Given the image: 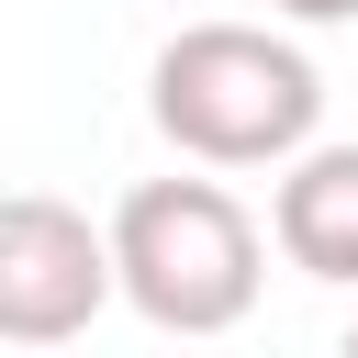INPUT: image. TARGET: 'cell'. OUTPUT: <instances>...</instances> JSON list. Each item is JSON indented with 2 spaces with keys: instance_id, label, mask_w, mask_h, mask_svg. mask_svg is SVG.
Listing matches in <instances>:
<instances>
[{
  "instance_id": "6da1fadb",
  "label": "cell",
  "mask_w": 358,
  "mask_h": 358,
  "mask_svg": "<svg viewBox=\"0 0 358 358\" xmlns=\"http://www.w3.org/2000/svg\"><path fill=\"white\" fill-rule=\"evenodd\" d=\"M145 112L190 168H291L324 123V67L268 22H190L157 45Z\"/></svg>"
},
{
  "instance_id": "277c9868",
  "label": "cell",
  "mask_w": 358,
  "mask_h": 358,
  "mask_svg": "<svg viewBox=\"0 0 358 358\" xmlns=\"http://www.w3.org/2000/svg\"><path fill=\"white\" fill-rule=\"evenodd\" d=\"M268 246L302 280L358 291V145H302L268 190Z\"/></svg>"
},
{
  "instance_id": "3957f363",
  "label": "cell",
  "mask_w": 358,
  "mask_h": 358,
  "mask_svg": "<svg viewBox=\"0 0 358 358\" xmlns=\"http://www.w3.org/2000/svg\"><path fill=\"white\" fill-rule=\"evenodd\" d=\"M112 291H123V257H112V235H90V213H67L56 190L0 201V336L11 347L78 336Z\"/></svg>"
},
{
  "instance_id": "7a4b0ae2",
  "label": "cell",
  "mask_w": 358,
  "mask_h": 358,
  "mask_svg": "<svg viewBox=\"0 0 358 358\" xmlns=\"http://www.w3.org/2000/svg\"><path fill=\"white\" fill-rule=\"evenodd\" d=\"M112 257H123V302L157 336H235L257 313V224L224 179H134L112 201Z\"/></svg>"
},
{
  "instance_id": "5b68a950",
  "label": "cell",
  "mask_w": 358,
  "mask_h": 358,
  "mask_svg": "<svg viewBox=\"0 0 358 358\" xmlns=\"http://www.w3.org/2000/svg\"><path fill=\"white\" fill-rule=\"evenodd\" d=\"M268 11H291V22H358V0H268Z\"/></svg>"
},
{
  "instance_id": "8992f818",
  "label": "cell",
  "mask_w": 358,
  "mask_h": 358,
  "mask_svg": "<svg viewBox=\"0 0 358 358\" xmlns=\"http://www.w3.org/2000/svg\"><path fill=\"white\" fill-rule=\"evenodd\" d=\"M347 358H358V324H347Z\"/></svg>"
}]
</instances>
